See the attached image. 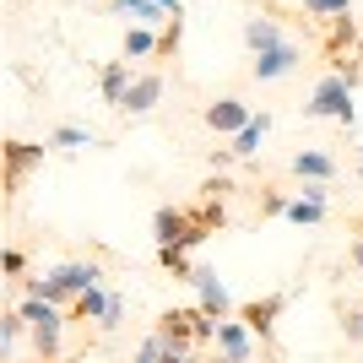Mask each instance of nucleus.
Masks as SVG:
<instances>
[{"instance_id":"obj_37","label":"nucleus","mask_w":363,"mask_h":363,"mask_svg":"<svg viewBox=\"0 0 363 363\" xmlns=\"http://www.w3.org/2000/svg\"><path fill=\"white\" fill-rule=\"evenodd\" d=\"M358 303H363V298H358Z\"/></svg>"},{"instance_id":"obj_17","label":"nucleus","mask_w":363,"mask_h":363,"mask_svg":"<svg viewBox=\"0 0 363 363\" xmlns=\"http://www.w3.org/2000/svg\"><path fill=\"white\" fill-rule=\"evenodd\" d=\"M250 325H244L239 315L233 320H223V325H217V352H223V358H233V363H250Z\"/></svg>"},{"instance_id":"obj_33","label":"nucleus","mask_w":363,"mask_h":363,"mask_svg":"<svg viewBox=\"0 0 363 363\" xmlns=\"http://www.w3.org/2000/svg\"><path fill=\"white\" fill-rule=\"evenodd\" d=\"M233 157H239V152H233V147H212V168H228V163H233Z\"/></svg>"},{"instance_id":"obj_1","label":"nucleus","mask_w":363,"mask_h":363,"mask_svg":"<svg viewBox=\"0 0 363 363\" xmlns=\"http://www.w3.org/2000/svg\"><path fill=\"white\" fill-rule=\"evenodd\" d=\"M98 282H104V266H98V260H65V266H55L49 277H28L22 293L55 303V309H71V303L82 298L87 288H98Z\"/></svg>"},{"instance_id":"obj_25","label":"nucleus","mask_w":363,"mask_h":363,"mask_svg":"<svg viewBox=\"0 0 363 363\" xmlns=\"http://www.w3.org/2000/svg\"><path fill=\"white\" fill-rule=\"evenodd\" d=\"M179 38H184V16H174V22L163 28V44H157V60H174V55H179Z\"/></svg>"},{"instance_id":"obj_7","label":"nucleus","mask_w":363,"mask_h":363,"mask_svg":"<svg viewBox=\"0 0 363 363\" xmlns=\"http://www.w3.org/2000/svg\"><path fill=\"white\" fill-rule=\"evenodd\" d=\"M303 65V49L293 44H277V49H266V55H255V60H250V76H255V82H282V76H293Z\"/></svg>"},{"instance_id":"obj_5","label":"nucleus","mask_w":363,"mask_h":363,"mask_svg":"<svg viewBox=\"0 0 363 363\" xmlns=\"http://www.w3.org/2000/svg\"><path fill=\"white\" fill-rule=\"evenodd\" d=\"M293 303V293L282 288V293H266V298H250V303H239V320L250 325V331L260 336V342H272V331H277V315Z\"/></svg>"},{"instance_id":"obj_18","label":"nucleus","mask_w":363,"mask_h":363,"mask_svg":"<svg viewBox=\"0 0 363 363\" xmlns=\"http://www.w3.org/2000/svg\"><path fill=\"white\" fill-rule=\"evenodd\" d=\"M108 303H114V293L98 282V288H87L82 298L71 303V309H65V320H82V325H87V320H104V315H108Z\"/></svg>"},{"instance_id":"obj_26","label":"nucleus","mask_w":363,"mask_h":363,"mask_svg":"<svg viewBox=\"0 0 363 363\" xmlns=\"http://www.w3.org/2000/svg\"><path fill=\"white\" fill-rule=\"evenodd\" d=\"M303 11L331 22V16H347V11H352V0H303Z\"/></svg>"},{"instance_id":"obj_30","label":"nucleus","mask_w":363,"mask_h":363,"mask_svg":"<svg viewBox=\"0 0 363 363\" xmlns=\"http://www.w3.org/2000/svg\"><path fill=\"white\" fill-rule=\"evenodd\" d=\"M228 190H233V184H228V179H223V174H212V179L201 184V196H223V201H228Z\"/></svg>"},{"instance_id":"obj_11","label":"nucleus","mask_w":363,"mask_h":363,"mask_svg":"<svg viewBox=\"0 0 363 363\" xmlns=\"http://www.w3.org/2000/svg\"><path fill=\"white\" fill-rule=\"evenodd\" d=\"M277 44H288V33L272 22V11L255 6V11L244 16V49H250V55H266V49H277Z\"/></svg>"},{"instance_id":"obj_2","label":"nucleus","mask_w":363,"mask_h":363,"mask_svg":"<svg viewBox=\"0 0 363 363\" xmlns=\"http://www.w3.org/2000/svg\"><path fill=\"white\" fill-rule=\"evenodd\" d=\"M352 87H358V55L315 82L309 104H303V120H336V125H352Z\"/></svg>"},{"instance_id":"obj_35","label":"nucleus","mask_w":363,"mask_h":363,"mask_svg":"<svg viewBox=\"0 0 363 363\" xmlns=\"http://www.w3.org/2000/svg\"><path fill=\"white\" fill-rule=\"evenodd\" d=\"M352 228H358V233H363V212H358V217H352Z\"/></svg>"},{"instance_id":"obj_20","label":"nucleus","mask_w":363,"mask_h":363,"mask_svg":"<svg viewBox=\"0 0 363 363\" xmlns=\"http://www.w3.org/2000/svg\"><path fill=\"white\" fill-rule=\"evenodd\" d=\"M157 260H163V272L174 277V282H190V272H196V260H190L184 244H157Z\"/></svg>"},{"instance_id":"obj_16","label":"nucleus","mask_w":363,"mask_h":363,"mask_svg":"<svg viewBox=\"0 0 363 363\" xmlns=\"http://www.w3.org/2000/svg\"><path fill=\"white\" fill-rule=\"evenodd\" d=\"M130 60H104V71H98V92H104V104L108 108H120L125 104V92H130Z\"/></svg>"},{"instance_id":"obj_3","label":"nucleus","mask_w":363,"mask_h":363,"mask_svg":"<svg viewBox=\"0 0 363 363\" xmlns=\"http://www.w3.org/2000/svg\"><path fill=\"white\" fill-rule=\"evenodd\" d=\"M44 152H49L44 141H22V136H11L6 147H0V157H6V190H11V196L22 190V184H28L33 168L44 163Z\"/></svg>"},{"instance_id":"obj_23","label":"nucleus","mask_w":363,"mask_h":363,"mask_svg":"<svg viewBox=\"0 0 363 363\" xmlns=\"http://www.w3.org/2000/svg\"><path fill=\"white\" fill-rule=\"evenodd\" d=\"M336 325H342V336H347L352 347H363V303H342V309H336Z\"/></svg>"},{"instance_id":"obj_22","label":"nucleus","mask_w":363,"mask_h":363,"mask_svg":"<svg viewBox=\"0 0 363 363\" xmlns=\"http://www.w3.org/2000/svg\"><path fill=\"white\" fill-rule=\"evenodd\" d=\"M288 223H298V228H315V223H325V201L293 196V201H288Z\"/></svg>"},{"instance_id":"obj_4","label":"nucleus","mask_w":363,"mask_h":363,"mask_svg":"<svg viewBox=\"0 0 363 363\" xmlns=\"http://www.w3.org/2000/svg\"><path fill=\"white\" fill-rule=\"evenodd\" d=\"M190 288H196L201 309H206V315H212V320H233V315H239V303L228 298L223 277H217L212 266H196V272H190Z\"/></svg>"},{"instance_id":"obj_19","label":"nucleus","mask_w":363,"mask_h":363,"mask_svg":"<svg viewBox=\"0 0 363 363\" xmlns=\"http://www.w3.org/2000/svg\"><path fill=\"white\" fill-rule=\"evenodd\" d=\"M157 44H163V33L125 28V60H157Z\"/></svg>"},{"instance_id":"obj_6","label":"nucleus","mask_w":363,"mask_h":363,"mask_svg":"<svg viewBox=\"0 0 363 363\" xmlns=\"http://www.w3.org/2000/svg\"><path fill=\"white\" fill-rule=\"evenodd\" d=\"M152 239H157V244H184V250H196V223H190V206H157V212H152Z\"/></svg>"},{"instance_id":"obj_14","label":"nucleus","mask_w":363,"mask_h":363,"mask_svg":"<svg viewBox=\"0 0 363 363\" xmlns=\"http://www.w3.org/2000/svg\"><path fill=\"white\" fill-rule=\"evenodd\" d=\"M157 98H163V71H141L136 82H130V92H125V114H152L157 108Z\"/></svg>"},{"instance_id":"obj_27","label":"nucleus","mask_w":363,"mask_h":363,"mask_svg":"<svg viewBox=\"0 0 363 363\" xmlns=\"http://www.w3.org/2000/svg\"><path fill=\"white\" fill-rule=\"evenodd\" d=\"M260 217H288V196H282V190H266V196H260Z\"/></svg>"},{"instance_id":"obj_15","label":"nucleus","mask_w":363,"mask_h":363,"mask_svg":"<svg viewBox=\"0 0 363 363\" xmlns=\"http://www.w3.org/2000/svg\"><path fill=\"white\" fill-rule=\"evenodd\" d=\"M108 11H114V16H130V28H168V22H174L157 0H108Z\"/></svg>"},{"instance_id":"obj_9","label":"nucleus","mask_w":363,"mask_h":363,"mask_svg":"<svg viewBox=\"0 0 363 363\" xmlns=\"http://www.w3.org/2000/svg\"><path fill=\"white\" fill-rule=\"evenodd\" d=\"M201 120H206V130H217V136H239L255 114H250V104H244V98H233V92H228V98L206 104V114H201Z\"/></svg>"},{"instance_id":"obj_8","label":"nucleus","mask_w":363,"mask_h":363,"mask_svg":"<svg viewBox=\"0 0 363 363\" xmlns=\"http://www.w3.org/2000/svg\"><path fill=\"white\" fill-rule=\"evenodd\" d=\"M196 320H201V303L196 309H163L157 325H152V336L168 342V347H196Z\"/></svg>"},{"instance_id":"obj_10","label":"nucleus","mask_w":363,"mask_h":363,"mask_svg":"<svg viewBox=\"0 0 363 363\" xmlns=\"http://www.w3.org/2000/svg\"><path fill=\"white\" fill-rule=\"evenodd\" d=\"M288 174L298 184H331L336 179V157H331V152L303 147V152H293V157H288Z\"/></svg>"},{"instance_id":"obj_32","label":"nucleus","mask_w":363,"mask_h":363,"mask_svg":"<svg viewBox=\"0 0 363 363\" xmlns=\"http://www.w3.org/2000/svg\"><path fill=\"white\" fill-rule=\"evenodd\" d=\"M136 363H157V336H147V342H141V352H136Z\"/></svg>"},{"instance_id":"obj_28","label":"nucleus","mask_w":363,"mask_h":363,"mask_svg":"<svg viewBox=\"0 0 363 363\" xmlns=\"http://www.w3.org/2000/svg\"><path fill=\"white\" fill-rule=\"evenodd\" d=\"M0 266H6V277H22V272H28V255H22V250H6Z\"/></svg>"},{"instance_id":"obj_31","label":"nucleus","mask_w":363,"mask_h":363,"mask_svg":"<svg viewBox=\"0 0 363 363\" xmlns=\"http://www.w3.org/2000/svg\"><path fill=\"white\" fill-rule=\"evenodd\" d=\"M347 266H352V272H358V277H363V233H358V239H352V244H347Z\"/></svg>"},{"instance_id":"obj_36","label":"nucleus","mask_w":363,"mask_h":363,"mask_svg":"<svg viewBox=\"0 0 363 363\" xmlns=\"http://www.w3.org/2000/svg\"><path fill=\"white\" fill-rule=\"evenodd\" d=\"M201 363H233V358H201Z\"/></svg>"},{"instance_id":"obj_13","label":"nucleus","mask_w":363,"mask_h":363,"mask_svg":"<svg viewBox=\"0 0 363 363\" xmlns=\"http://www.w3.org/2000/svg\"><path fill=\"white\" fill-rule=\"evenodd\" d=\"M60 331H65V309H49L44 320H33V352H38V363H60Z\"/></svg>"},{"instance_id":"obj_24","label":"nucleus","mask_w":363,"mask_h":363,"mask_svg":"<svg viewBox=\"0 0 363 363\" xmlns=\"http://www.w3.org/2000/svg\"><path fill=\"white\" fill-rule=\"evenodd\" d=\"M49 147H65V152H76V147H98V141H92V130H82V125H55Z\"/></svg>"},{"instance_id":"obj_21","label":"nucleus","mask_w":363,"mask_h":363,"mask_svg":"<svg viewBox=\"0 0 363 363\" xmlns=\"http://www.w3.org/2000/svg\"><path fill=\"white\" fill-rule=\"evenodd\" d=\"M266 130H272V114H255V120H250L239 136H233V152H239V157H255L260 141H266Z\"/></svg>"},{"instance_id":"obj_29","label":"nucleus","mask_w":363,"mask_h":363,"mask_svg":"<svg viewBox=\"0 0 363 363\" xmlns=\"http://www.w3.org/2000/svg\"><path fill=\"white\" fill-rule=\"evenodd\" d=\"M120 315H125V298L114 293V303H108V315L98 320V331H114V325H120Z\"/></svg>"},{"instance_id":"obj_12","label":"nucleus","mask_w":363,"mask_h":363,"mask_svg":"<svg viewBox=\"0 0 363 363\" xmlns=\"http://www.w3.org/2000/svg\"><path fill=\"white\" fill-rule=\"evenodd\" d=\"M358 22H352V11L347 16H331V28H325V60L331 65H342V60H352L358 55Z\"/></svg>"},{"instance_id":"obj_34","label":"nucleus","mask_w":363,"mask_h":363,"mask_svg":"<svg viewBox=\"0 0 363 363\" xmlns=\"http://www.w3.org/2000/svg\"><path fill=\"white\" fill-rule=\"evenodd\" d=\"M358 179H363V141H358Z\"/></svg>"}]
</instances>
